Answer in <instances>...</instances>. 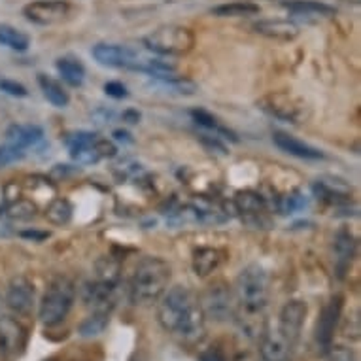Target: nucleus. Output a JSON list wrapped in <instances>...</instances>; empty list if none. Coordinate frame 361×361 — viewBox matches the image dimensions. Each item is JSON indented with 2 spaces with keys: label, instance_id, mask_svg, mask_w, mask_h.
Returning a JSON list of instances; mask_svg holds the SVG:
<instances>
[{
  "label": "nucleus",
  "instance_id": "f257e3e1",
  "mask_svg": "<svg viewBox=\"0 0 361 361\" xmlns=\"http://www.w3.org/2000/svg\"><path fill=\"white\" fill-rule=\"evenodd\" d=\"M269 274L261 265L244 267L235 282L237 312L235 320L250 338L261 337L265 331V308L269 302Z\"/></svg>",
  "mask_w": 361,
  "mask_h": 361
},
{
  "label": "nucleus",
  "instance_id": "f03ea898",
  "mask_svg": "<svg viewBox=\"0 0 361 361\" xmlns=\"http://www.w3.org/2000/svg\"><path fill=\"white\" fill-rule=\"evenodd\" d=\"M157 320L165 331L184 338L197 341L204 333V314L195 293L185 286H174L159 299Z\"/></svg>",
  "mask_w": 361,
  "mask_h": 361
},
{
  "label": "nucleus",
  "instance_id": "7ed1b4c3",
  "mask_svg": "<svg viewBox=\"0 0 361 361\" xmlns=\"http://www.w3.org/2000/svg\"><path fill=\"white\" fill-rule=\"evenodd\" d=\"M172 269L165 259L148 255L138 261L135 273L130 276L129 297L133 305H152L161 299L169 290Z\"/></svg>",
  "mask_w": 361,
  "mask_h": 361
},
{
  "label": "nucleus",
  "instance_id": "20e7f679",
  "mask_svg": "<svg viewBox=\"0 0 361 361\" xmlns=\"http://www.w3.org/2000/svg\"><path fill=\"white\" fill-rule=\"evenodd\" d=\"M76 301V286L66 276H57L49 282L40 302V322L48 327L65 320Z\"/></svg>",
  "mask_w": 361,
  "mask_h": 361
},
{
  "label": "nucleus",
  "instance_id": "39448f33",
  "mask_svg": "<svg viewBox=\"0 0 361 361\" xmlns=\"http://www.w3.org/2000/svg\"><path fill=\"white\" fill-rule=\"evenodd\" d=\"M144 46L157 55L165 57H182L188 55L195 46L193 30L182 25H163L144 36Z\"/></svg>",
  "mask_w": 361,
  "mask_h": 361
},
{
  "label": "nucleus",
  "instance_id": "423d86ee",
  "mask_svg": "<svg viewBox=\"0 0 361 361\" xmlns=\"http://www.w3.org/2000/svg\"><path fill=\"white\" fill-rule=\"evenodd\" d=\"M257 106L271 118H276L286 123H305L310 118V106L302 97L291 91H271L257 101Z\"/></svg>",
  "mask_w": 361,
  "mask_h": 361
},
{
  "label": "nucleus",
  "instance_id": "0eeeda50",
  "mask_svg": "<svg viewBox=\"0 0 361 361\" xmlns=\"http://www.w3.org/2000/svg\"><path fill=\"white\" fill-rule=\"evenodd\" d=\"M199 305H201L204 318H210L214 322L233 320L237 312L235 293L225 282H214L212 286H208L207 291L199 299Z\"/></svg>",
  "mask_w": 361,
  "mask_h": 361
},
{
  "label": "nucleus",
  "instance_id": "6e6552de",
  "mask_svg": "<svg viewBox=\"0 0 361 361\" xmlns=\"http://www.w3.org/2000/svg\"><path fill=\"white\" fill-rule=\"evenodd\" d=\"M74 12L71 0H32L23 8V16L30 23L57 25L71 18Z\"/></svg>",
  "mask_w": 361,
  "mask_h": 361
},
{
  "label": "nucleus",
  "instance_id": "1a4fd4ad",
  "mask_svg": "<svg viewBox=\"0 0 361 361\" xmlns=\"http://www.w3.org/2000/svg\"><path fill=\"white\" fill-rule=\"evenodd\" d=\"M343 295H335L329 299L324 310L320 314V320L316 326V344L322 352H326L333 344V337H335V329L341 320V314H343Z\"/></svg>",
  "mask_w": 361,
  "mask_h": 361
},
{
  "label": "nucleus",
  "instance_id": "9d476101",
  "mask_svg": "<svg viewBox=\"0 0 361 361\" xmlns=\"http://www.w3.org/2000/svg\"><path fill=\"white\" fill-rule=\"evenodd\" d=\"M307 302L297 301V299L295 301L286 302L284 308L280 310L279 327H276V329H279L293 346H295L299 337H301L302 326H305V320H307Z\"/></svg>",
  "mask_w": 361,
  "mask_h": 361
},
{
  "label": "nucleus",
  "instance_id": "9b49d317",
  "mask_svg": "<svg viewBox=\"0 0 361 361\" xmlns=\"http://www.w3.org/2000/svg\"><path fill=\"white\" fill-rule=\"evenodd\" d=\"M27 344V329L10 316H0V354L6 357L21 355Z\"/></svg>",
  "mask_w": 361,
  "mask_h": 361
},
{
  "label": "nucleus",
  "instance_id": "f8f14e48",
  "mask_svg": "<svg viewBox=\"0 0 361 361\" xmlns=\"http://www.w3.org/2000/svg\"><path fill=\"white\" fill-rule=\"evenodd\" d=\"M35 284L25 276H16L6 291V307L19 316H29L35 308Z\"/></svg>",
  "mask_w": 361,
  "mask_h": 361
},
{
  "label": "nucleus",
  "instance_id": "ddd939ff",
  "mask_svg": "<svg viewBox=\"0 0 361 361\" xmlns=\"http://www.w3.org/2000/svg\"><path fill=\"white\" fill-rule=\"evenodd\" d=\"M91 55L102 66H112V68H137L138 59L137 54L127 46L118 44H97L91 49Z\"/></svg>",
  "mask_w": 361,
  "mask_h": 361
},
{
  "label": "nucleus",
  "instance_id": "4468645a",
  "mask_svg": "<svg viewBox=\"0 0 361 361\" xmlns=\"http://www.w3.org/2000/svg\"><path fill=\"white\" fill-rule=\"evenodd\" d=\"M293 348L295 346L279 329H265L261 335L259 354L263 361H291Z\"/></svg>",
  "mask_w": 361,
  "mask_h": 361
},
{
  "label": "nucleus",
  "instance_id": "2eb2a0df",
  "mask_svg": "<svg viewBox=\"0 0 361 361\" xmlns=\"http://www.w3.org/2000/svg\"><path fill=\"white\" fill-rule=\"evenodd\" d=\"M273 140L276 144V148H280L286 154L293 155V157H299V159L307 161H320L326 159V154L322 149L314 148L310 144L302 142L299 138L291 137L288 133H282V130H276L273 135Z\"/></svg>",
  "mask_w": 361,
  "mask_h": 361
},
{
  "label": "nucleus",
  "instance_id": "dca6fc26",
  "mask_svg": "<svg viewBox=\"0 0 361 361\" xmlns=\"http://www.w3.org/2000/svg\"><path fill=\"white\" fill-rule=\"evenodd\" d=\"M114 288L101 284L99 280H91L85 282L80 290L82 301L85 307L93 308V310H104L110 312V308L114 307Z\"/></svg>",
  "mask_w": 361,
  "mask_h": 361
},
{
  "label": "nucleus",
  "instance_id": "f3484780",
  "mask_svg": "<svg viewBox=\"0 0 361 361\" xmlns=\"http://www.w3.org/2000/svg\"><path fill=\"white\" fill-rule=\"evenodd\" d=\"M257 35L279 42H291L299 36V27L290 19H261L254 23Z\"/></svg>",
  "mask_w": 361,
  "mask_h": 361
},
{
  "label": "nucleus",
  "instance_id": "a211bd4d",
  "mask_svg": "<svg viewBox=\"0 0 361 361\" xmlns=\"http://www.w3.org/2000/svg\"><path fill=\"white\" fill-rule=\"evenodd\" d=\"M116 152H118V148L114 146V142L104 140V138H97L95 142L89 144L85 148L72 149L71 157L80 165H93V163H99L101 159L114 157Z\"/></svg>",
  "mask_w": 361,
  "mask_h": 361
},
{
  "label": "nucleus",
  "instance_id": "6ab92c4d",
  "mask_svg": "<svg viewBox=\"0 0 361 361\" xmlns=\"http://www.w3.org/2000/svg\"><path fill=\"white\" fill-rule=\"evenodd\" d=\"M225 261V252L219 248H210V246H204V248H197L193 252V259H191V265H193V271H195L197 276H208L218 271L221 263Z\"/></svg>",
  "mask_w": 361,
  "mask_h": 361
},
{
  "label": "nucleus",
  "instance_id": "aec40b11",
  "mask_svg": "<svg viewBox=\"0 0 361 361\" xmlns=\"http://www.w3.org/2000/svg\"><path fill=\"white\" fill-rule=\"evenodd\" d=\"M44 138V130L38 125H12L6 130V144L27 149L36 146Z\"/></svg>",
  "mask_w": 361,
  "mask_h": 361
},
{
  "label": "nucleus",
  "instance_id": "412c9836",
  "mask_svg": "<svg viewBox=\"0 0 361 361\" xmlns=\"http://www.w3.org/2000/svg\"><path fill=\"white\" fill-rule=\"evenodd\" d=\"M355 238L348 231H338L335 237V267L338 276H344L355 255Z\"/></svg>",
  "mask_w": 361,
  "mask_h": 361
},
{
  "label": "nucleus",
  "instance_id": "4be33fe9",
  "mask_svg": "<svg viewBox=\"0 0 361 361\" xmlns=\"http://www.w3.org/2000/svg\"><path fill=\"white\" fill-rule=\"evenodd\" d=\"M282 6L295 16H314V18H331L335 8L324 4L320 0H284Z\"/></svg>",
  "mask_w": 361,
  "mask_h": 361
},
{
  "label": "nucleus",
  "instance_id": "5701e85b",
  "mask_svg": "<svg viewBox=\"0 0 361 361\" xmlns=\"http://www.w3.org/2000/svg\"><path fill=\"white\" fill-rule=\"evenodd\" d=\"M95 280L116 290L119 284V279H121V263L112 255H102L95 261Z\"/></svg>",
  "mask_w": 361,
  "mask_h": 361
},
{
  "label": "nucleus",
  "instance_id": "b1692460",
  "mask_svg": "<svg viewBox=\"0 0 361 361\" xmlns=\"http://www.w3.org/2000/svg\"><path fill=\"white\" fill-rule=\"evenodd\" d=\"M38 85H40L44 97H46L55 108L68 106L71 97H68L65 87H63L57 80H54V78L48 76V74H38Z\"/></svg>",
  "mask_w": 361,
  "mask_h": 361
},
{
  "label": "nucleus",
  "instance_id": "393cba45",
  "mask_svg": "<svg viewBox=\"0 0 361 361\" xmlns=\"http://www.w3.org/2000/svg\"><path fill=\"white\" fill-rule=\"evenodd\" d=\"M55 66H57V71H59V74L63 76V80H65L68 85H72V87H80L83 83V80H85V68H83L82 61L80 59H74V57H61V59H57Z\"/></svg>",
  "mask_w": 361,
  "mask_h": 361
},
{
  "label": "nucleus",
  "instance_id": "a878e982",
  "mask_svg": "<svg viewBox=\"0 0 361 361\" xmlns=\"http://www.w3.org/2000/svg\"><path fill=\"white\" fill-rule=\"evenodd\" d=\"M210 12L218 18H250V16H259V6L254 2H225L219 6H214Z\"/></svg>",
  "mask_w": 361,
  "mask_h": 361
},
{
  "label": "nucleus",
  "instance_id": "bb28decb",
  "mask_svg": "<svg viewBox=\"0 0 361 361\" xmlns=\"http://www.w3.org/2000/svg\"><path fill=\"white\" fill-rule=\"evenodd\" d=\"M265 199L255 191H240L235 197L237 212L246 214V216H259V214L265 212Z\"/></svg>",
  "mask_w": 361,
  "mask_h": 361
},
{
  "label": "nucleus",
  "instance_id": "cd10ccee",
  "mask_svg": "<svg viewBox=\"0 0 361 361\" xmlns=\"http://www.w3.org/2000/svg\"><path fill=\"white\" fill-rule=\"evenodd\" d=\"M72 214H74L72 202L68 199H63V197L54 199L46 208V219L51 225H59V227L71 224Z\"/></svg>",
  "mask_w": 361,
  "mask_h": 361
},
{
  "label": "nucleus",
  "instance_id": "c85d7f7f",
  "mask_svg": "<svg viewBox=\"0 0 361 361\" xmlns=\"http://www.w3.org/2000/svg\"><path fill=\"white\" fill-rule=\"evenodd\" d=\"M191 118H193V121H195L197 125H201V127H204V129L208 130H214V135H218V137L229 138L233 142H237L238 140L237 135H235L233 130L225 129L224 125L219 123L218 119L214 118L212 114H208L207 110H191Z\"/></svg>",
  "mask_w": 361,
  "mask_h": 361
},
{
  "label": "nucleus",
  "instance_id": "c756f323",
  "mask_svg": "<svg viewBox=\"0 0 361 361\" xmlns=\"http://www.w3.org/2000/svg\"><path fill=\"white\" fill-rule=\"evenodd\" d=\"M108 320H110V312L93 310V314L80 324L78 333H80L82 337H97V335H101V333L106 329Z\"/></svg>",
  "mask_w": 361,
  "mask_h": 361
},
{
  "label": "nucleus",
  "instance_id": "7c9ffc66",
  "mask_svg": "<svg viewBox=\"0 0 361 361\" xmlns=\"http://www.w3.org/2000/svg\"><path fill=\"white\" fill-rule=\"evenodd\" d=\"M0 44L10 49H16V51H25V49H29L30 38L10 25H0Z\"/></svg>",
  "mask_w": 361,
  "mask_h": 361
},
{
  "label": "nucleus",
  "instance_id": "2f4dec72",
  "mask_svg": "<svg viewBox=\"0 0 361 361\" xmlns=\"http://www.w3.org/2000/svg\"><path fill=\"white\" fill-rule=\"evenodd\" d=\"M36 212H38V208L29 199H16L13 202H8L4 208V214L13 221H29L35 218Z\"/></svg>",
  "mask_w": 361,
  "mask_h": 361
},
{
  "label": "nucleus",
  "instance_id": "473e14b6",
  "mask_svg": "<svg viewBox=\"0 0 361 361\" xmlns=\"http://www.w3.org/2000/svg\"><path fill=\"white\" fill-rule=\"evenodd\" d=\"M95 133H91V130H76V133H71V135H66L65 137V146L68 149H78V148H85L89 144H93L97 140Z\"/></svg>",
  "mask_w": 361,
  "mask_h": 361
},
{
  "label": "nucleus",
  "instance_id": "72a5a7b5",
  "mask_svg": "<svg viewBox=\"0 0 361 361\" xmlns=\"http://www.w3.org/2000/svg\"><path fill=\"white\" fill-rule=\"evenodd\" d=\"M302 207H307V199L299 191H293V193L282 197L279 201V210L282 214H293L297 210H301Z\"/></svg>",
  "mask_w": 361,
  "mask_h": 361
},
{
  "label": "nucleus",
  "instance_id": "f704fd0d",
  "mask_svg": "<svg viewBox=\"0 0 361 361\" xmlns=\"http://www.w3.org/2000/svg\"><path fill=\"white\" fill-rule=\"evenodd\" d=\"M27 155V152L21 148H16V146H10V144H4L0 146V169H6L8 165L12 163H18Z\"/></svg>",
  "mask_w": 361,
  "mask_h": 361
},
{
  "label": "nucleus",
  "instance_id": "c9c22d12",
  "mask_svg": "<svg viewBox=\"0 0 361 361\" xmlns=\"http://www.w3.org/2000/svg\"><path fill=\"white\" fill-rule=\"evenodd\" d=\"M324 354H326L327 361H355L354 352L348 346H333L331 344Z\"/></svg>",
  "mask_w": 361,
  "mask_h": 361
},
{
  "label": "nucleus",
  "instance_id": "e433bc0d",
  "mask_svg": "<svg viewBox=\"0 0 361 361\" xmlns=\"http://www.w3.org/2000/svg\"><path fill=\"white\" fill-rule=\"evenodd\" d=\"M0 89H2L4 93H8V95H12V97L29 95L27 87H25V85H21V83L13 82V80H0Z\"/></svg>",
  "mask_w": 361,
  "mask_h": 361
},
{
  "label": "nucleus",
  "instance_id": "4c0bfd02",
  "mask_svg": "<svg viewBox=\"0 0 361 361\" xmlns=\"http://www.w3.org/2000/svg\"><path fill=\"white\" fill-rule=\"evenodd\" d=\"M104 93L112 99H127L129 91L121 82H106L104 83Z\"/></svg>",
  "mask_w": 361,
  "mask_h": 361
},
{
  "label": "nucleus",
  "instance_id": "58836bf2",
  "mask_svg": "<svg viewBox=\"0 0 361 361\" xmlns=\"http://www.w3.org/2000/svg\"><path fill=\"white\" fill-rule=\"evenodd\" d=\"M19 235L23 238H29V240H35V243H42V240L49 238L48 231H21Z\"/></svg>",
  "mask_w": 361,
  "mask_h": 361
},
{
  "label": "nucleus",
  "instance_id": "ea45409f",
  "mask_svg": "<svg viewBox=\"0 0 361 361\" xmlns=\"http://www.w3.org/2000/svg\"><path fill=\"white\" fill-rule=\"evenodd\" d=\"M199 361H225V357L219 350L212 348V350H207L204 354H201V360Z\"/></svg>",
  "mask_w": 361,
  "mask_h": 361
},
{
  "label": "nucleus",
  "instance_id": "a19ab883",
  "mask_svg": "<svg viewBox=\"0 0 361 361\" xmlns=\"http://www.w3.org/2000/svg\"><path fill=\"white\" fill-rule=\"evenodd\" d=\"M123 121H127V123H138L140 121V112H137V110H127V112H123Z\"/></svg>",
  "mask_w": 361,
  "mask_h": 361
},
{
  "label": "nucleus",
  "instance_id": "79ce46f5",
  "mask_svg": "<svg viewBox=\"0 0 361 361\" xmlns=\"http://www.w3.org/2000/svg\"><path fill=\"white\" fill-rule=\"evenodd\" d=\"M114 137L118 138V140H125V142H130V135L129 133H125V130H114Z\"/></svg>",
  "mask_w": 361,
  "mask_h": 361
}]
</instances>
